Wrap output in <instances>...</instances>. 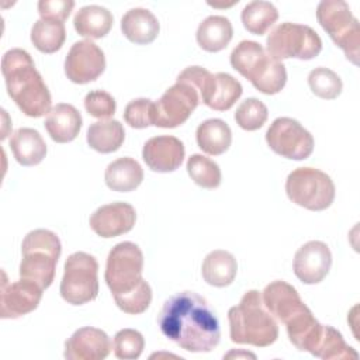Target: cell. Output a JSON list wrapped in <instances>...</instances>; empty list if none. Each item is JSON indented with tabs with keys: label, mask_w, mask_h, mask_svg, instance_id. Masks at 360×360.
I'll use <instances>...</instances> for the list:
<instances>
[{
	"label": "cell",
	"mask_w": 360,
	"mask_h": 360,
	"mask_svg": "<svg viewBox=\"0 0 360 360\" xmlns=\"http://www.w3.org/2000/svg\"><path fill=\"white\" fill-rule=\"evenodd\" d=\"M240 20L245 30L250 34L263 35L278 20V11L273 3L256 0L243 7Z\"/></svg>",
	"instance_id": "obj_30"
},
{
	"label": "cell",
	"mask_w": 360,
	"mask_h": 360,
	"mask_svg": "<svg viewBox=\"0 0 360 360\" xmlns=\"http://www.w3.org/2000/svg\"><path fill=\"white\" fill-rule=\"evenodd\" d=\"M308 86L311 91L323 100L336 98L343 89L339 75L328 68H315L308 75Z\"/></svg>",
	"instance_id": "obj_34"
},
{
	"label": "cell",
	"mask_w": 360,
	"mask_h": 360,
	"mask_svg": "<svg viewBox=\"0 0 360 360\" xmlns=\"http://www.w3.org/2000/svg\"><path fill=\"white\" fill-rule=\"evenodd\" d=\"M75 7L72 0H39L38 13L42 20L63 22Z\"/></svg>",
	"instance_id": "obj_40"
},
{
	"label": "cell",
	"mask_w": 360,
	"mask_h": 360,
	"mask_svg": "<svg viewBox=\"0 0 360 360\" xmlns=\"http://www.w3.org/2000/svg\"><path fill=\"white\" fill-rule=\"evenodd\" d=\"M62 245L58 235L49 229H34L28 232L21 245L22 259L20 277L35 281L44 290L53 278Z\"/></svg>",
	"instance_id": "obj_5"
},
{
	"label": "cell",
	"mask_w": 360,
	"mask_h": 360,
	"mask_svg": "<svg viewBox=\"0 0 360 360\" xmlns=\"http://www.w3.org/2000/svg\"><path fill=\"white\" fill-rule=\"evenodd\" d=\"M316 20L346 59L359 65L360 24L343 0H322L316 7Z\"/></svg>",
	"instance_id": "obj_6"
},
{
	"label": "cell",
	"mask_w": 360,
	"mask_h": 360,
	"mask_svg": "<svg viewBox=\"0 0 360 360\" xmlns=\"http://www.w3.org/2000/svg\"><path fill=\"white\" fill-rule=\"evenodd\" d=\"M10 148L15 160L22 166L39 165L46 155V143L34 128H18L10 138Z\"/></svg>",
	"instance_id": "obj_23"
},
{
	"label": "cell",
	"mask_w": 360,
	"mask_h": 360,
	"mask_svg": "<svg viewBox=\"0 0 360 360\" xmlns=\"http://www.w3.org/2000/svg\"><path fill=\"white\" fill-rule=\"evenodd\" d=\"M162 333L191 353H208L221 339L219 321L207 300L195 291H180L167 298L158 316Z\"/></svg>",
	"instance_id": "obj_1"
},
{
	"label": "cell",
	"mask_w": 360,
	"mask_h": 360,
	"mask_svg": "<svg viewBox=\"0 0 360 360\" xmlns=\"http://www.w3.org/2000/svg\"><path fill=\"white\" fill-rule=\"evenodd\" d=\"M200 103L195 87L184 82H176L158 101H153L152 125L176 128L184 124Z\"/></svg>",
	"instance_id": "obj_12"
},
{
	"label": "cell",
	"mask_w": 360,
	"mask_h": 360,
	"mask_svg": "<svg viewBox=\"0 0 360 360\" xmlns=\"http://www.w3.org/2000/svg\"><path fill=\"white\" fill-rule=\"evenodd\" d=\"M238 273V263L228 250L217 249L210 252L201 266V274L207 284L214 287H226L232 284Z\"/></svg>",
	"instance_id": "obj_25"
},
{
	"label": "cell",
	"mask_w": 360,
	"mask_h": 360,
	"mask_svg": "<svg viewBox=\"0 0 360 360\" xmlns=\"http://www.w3.org/2000/svg\"><path fill=\"white\" fill-rule=\"evenodd\" d=\"M114 17L105 7L90 4L76 11L73 18V27L82 37L98 39L105 37L112 28Z\"/></svg>",
	"instance_id": "obj_28"
},
{
	"label": "cell",
	"mask_w": 360,
	"mask_h": 360,
	"mask_svg": "<svg viewBox=\"0 0 360 360\" xmlns=\"http://www.w3.org/2000/svg\"><path fill=\"white\" fill-rule=\"evenodd\" d=\"M266 51L280 62L290 58L311 60L321 53L322 39L309 25L285 21L270 31Z\"/></svg>",
	"instance_id": "obj_8"
},
{
	"label": "cell",
	"mask_w": 360,
	"mask_h": 360,
	"mask_svg": "<svg viewBox=\"0 0 360 360\" xmlns=\"http://www.w3.org/2000/svg\"><path fill=\"white\" fill-rule=\"evenodd\" d=\"M287 197L309 211H323L335 200L336 188L332 179L315 167H297L285 180Z\"/></svg>",
	"instance_id": "obj_9"
},
{
	"label": "cell",
	"mask_w": 360,
	"mask_h": 360,
	"mask_svg": "<svg viewBox=\"0 0 360 360\" xmlns=\"http://www.w3.org/2000/svg\"><path fill=\"white\" fill-rule=\"evenodd\" d=\"M143 180V169L141 165L128 156L118 158L111 162L104 173V181L112 191L128 193L139 187Z\"/></svg>",
	"instance_id": "obj_24"
},
{
	"label": "cell",
	"mask_w": 360,
	"mask_h": 360,
	"mask_svg": "<svg viewBox=\"0 0 360 360\" xmlns=\"http://www.w3.org/2000/svg\"><path fill=\"white\" fill-rule=\"evenodd\" d=\"M312 356L323 360L332 359H359V353L349 346L342 333L330 325H323L322 335L315 346Z\"/></svg>",
	"instance_id": "obj_32"
},
{
	"label": "cell",
	"mask_w": 360,
	"mask_h": 360,
	"mask_svg": "<svg viewBox=\"0 0 360 360\" xmlns=\"http://www.w3.org/2000/svg\"><path fill=\"white\" fill-rule=\"evenodd\" d=\"M125 139V131L120 121L104 120L93 122L86 135V141L91 149L100 153H111L118 150Z\"/></svg>",
	"instance_id": "obj_29"
},
{
	"label": "cell",
	"mask_w": 360,
	"mask_h": 360,
	"mask_svg": "<svg viewBox=\"0 0 360 360\" xmlns=\"http://www.w3.org/2000/svg\"><path fill=\"white\" fill-rule=\"evenodd\" d=\"M1 75L8 96L27 117L38 118L49 112L51 93L27 51H7L1 58Z\"/></svg>",
	"instance_id": "obj_2"
},
{
	"label": "cell",
	"mask_w": 360,
	"mask_h": 360,
	"mask_svg": "<svg viewBox=\"0 0 360 360\" xmlns=\"http://www.w3.org/2000/svg\"><path fill=\"white\" fill-rule=\"evenodd\" d=\"M177 80L197 89L200 100L215 111L229 110L242 96V84L229 73L212 75L201 66H188L177 76Z\"/></svg>",
	"instance_id": "obj_7"
},
{
	"label": "cell",
	"mask_w": 360,
	"mask_h": 360,
	"mask_svg": "<svg viewBox=\"0 0 360 360\" xmlns=\"http://www.w3.org/2000/svg\"><path fill=\"white\" fill-rule=\"evenodd\" d=\"M229 338L238 345L267 347L278 338V325L264 308L257 290L246 291L239 304L228 311Z\"/></svg>",
	"instance_id": "obj_3"
},
{
	"label": "cell",
	"mask_w": 360,
	"mask_h": 360,
	"mask_svg": "<svg viewBox=\"0 0 360 360\" xmlns=\"http://www.w3.org/2000/svg\"><path fill=\"white\" fill-rule=\"evenodd\" d=\"M332 266V253L322 240H309L304 243L294 255L292 270L304 284H318L329 273Z\"/></svg>",
	"instance_id": "obj_16"
},
{
	"label": "cell",
	"mask_w": 360,
	"mask_h": 360,
	"mask_svg": "<svg viewBox=\"0 0 360 360\" xmlns=\"http://www.w3.org/2000/svg\"><path fill=\"white\" fill-rule=\"evenodd\" d=\"M186 149L183 142L172 135H160L148 139L142 149L146 166L158 173L174 172L183 163Z\"/></svg>",
	"instance_id": "obj_18"
},
{
	"label": "cell",
	"mask_w": 360,
	"mask_h": 360,
	"mask_svg": "<svg viewBox=\"0 0 360 360\" xmlns=\"http://www.w3.org/2000/svg\"><path fill=\"white\" fill-rule=\"evenodd\" d=\"M62 298L72 305H83L98 295V263L86 252L68 256L59 287Z\"/></svg>",
	"instance_id": "obj_11"
},
{
	"label": "cell",
	"mask_w": 360,
	"mask_h": 360,
	"mask_svg": "<svg viewBox=\"0 0 360 360\" xmlns=\"http://www.w3.org/2000/svg\"><path fill=\"white\" fill-rule=\"evenodd\" d=\"M266 142L274 153L291 160H304L314 150L311 132L290 117H278L270 124Z\"/></svg>",
	"instance_id": "obj_13"
},
{
	"label": "cell",
	"mask_w": 360,
	"mask_h": 360,
	"mask_svg": "<svg viewBox=\"0 0 360 360\" xmlns=\"http://www.w3.org/2000/svg\"><path fill=\"white\" fill-rule=\"evenodd\" d=\"M229 62L263 94H277L287 83L284 63L270 56L256 41H240L231 52Z\"/></svg>",
	"instance_id": "obj_4"
},
{
	"label": "cell",
	"mask_w": 360,
	"mask_h": 360,
	"mask_svg": "<svg viewBox=\"0 0 360 360\" xmlns=\"http://www.w3.org/2000/svg\"><path fill=\"white\" fill-rule=\"evenodd\" d=\"M240 354H243V356H249V357H253V359L256 357L253 353H239V354H238V353H235V352H229V353H228L226 356H224V357H232V356H236V357H238V356H240Z\"/></svg>",
	"instance_id": "obj_41"
},
{
	"label": "cell",
	"mask_w": 360,
	"mask_h": 360,
	"mask_svg": "<svg viewBox=\"0 0 360 360\" xmlns=\"http://www.w3.org/2000/svg\"><path fill=\"white\" fill-rule=\"evenodd\" d=\"M236 124L245 131H256L264 125L269 117V110L263 101L249 97L239 104L235 111Z\"/></svg>",
	"instance_id": "obj_35"
},
{
	"label": "cell",
	"mask_w": 360,
	"mask_h": 360,
	"mask_svg": "<svg viewBox=\"0 0 360 360\" xmlns=\"http://www.w3.org/2000/svg\"><path fill=\"white\" fill-rule=\"evenodd\" d=\"M105 70L103 49L90 39L75 42L65 58V75L76 84L96 80Z\"/></svg>",
	"instance_id": "obj_14"
},
{
	"label": "cell",
	"mask_w": 360,
	"mask_h": 360,
	"mask_svg": "<svg viewBox=\"0 0 360 360\" xmlns=\"http://www.w3.org/2000/svg\"><path fill=\"white\" fill-rule=\"evenodd\" d=\"M195 139L202 152L218 156L229 149L232 143V131L224 120L210 118L197 127Z\"/></svg>",
	"instance_id": "obj_27"
},
{
	"label": "cell",
	"mask_w": 360,
	"mask_h": 360,
	"mask_svg": "<svg viewBox=\"0 0 360 360\" xmlns=\"http://www.w3.org/2000/svg\"><path fill=\"white\" fill-rule=\"evenodd\" d=\"M186 169L191 180L202 188L212 190L221 184L222 174L218 163L204 155H200V153L191 155L187 159Z\"/></svg>",
	"instance_id": "obj_33"
},
{
	"label": "cell",
	"mask_w": 360,
	"mask_h": 360,
	"mask_svg": "<svg viewBox=\"0 0 360 360\" xmlns=\"http://www.w3.org/2000/svg\"><path fill=\"white\" fill-rule=\"evenodd\" d=\"M111 352L108 335L94 326H83L65 342V359L68 360H103Z\"/></svg>",
	"instance_id": "obj_19"
},
{
	"label": "cell",
	"mask_w": 360,
	"mask_h": 360,
	"mask_svg": "<svg viewBox=\"0 0 360 360\" xmlns=\"http://www.w3.org/2000/svg\"><path fill=\"white\" fill-rule=\"evenodd\" d=\"M44 125L52 141L58 143H68L79 135L82 128V115L75 105L59 103L49 110Z\"/></svg>",
	"instance_id": "obj_21"
},
{
	"label": "cell",
	"mask_w": 360,
	"mask_h": 360,
	"mask_svg": "<svg viewBox=\"0 0 360 360\" xmlns=\"http://www.w3.org/2000/svg\"><path fill=\"white\" fill-rule=\"evenodd\" d=\"M42 291V287L27 278H20L18 281L8 284L7 276L3 271L0 290V316L3 319H14L32 312L41 302Z\"/></svg>",
	"instance_id": "obj_15"
},
{
	"label": "cell",
	"mask_w": 360,
	"mask_h": 360,
	"mask_svg": "<svg viewBox=\"0 0 360 360\" xmlns=\"http://www.w3.org/2000/svg\"><path fill=\"white\" fill-rule=\"evenodd\" d=\"M233 35L229 18L224 15H210L204 18L195 32L197 44L207 52H219L228 46Z\"/></svg>",
	"instance_id": "obj_26"
},
{
	"label": "cell",
	"mask_w": 360,
	"mask_h": 360,
	"mask_svg": "<svg viewBox=\"0 0 360 360\" xmlns=\"http://www.w3.org/2000/svg\"><path fill=\"white\" fill-rule=\"evenodd\" d=\"M262 301L270 315L283 323L305 307L298 291L283 280L267 284L262 291Z\"/></svg>",
	"instance_id": "obj_20"
},
{
	"label": "cell",
	"mask_w": 360,
	"mask_h": 360,
	"mask_svg": "<svg viewBox=\"0 0 360 360\" xmlns=\"http://www.w3.org/2000/svg\"><path fill=\"white\" fill-rule=\"evenodd\" d=\"M84 108L91 117L103 120L114 115L117 104L110 93L104 90H93L84 97Z\"/></svg>",
	"instance_id": "obj_39"
},
{
	"label": "cell",
	"mask_w": 360,
	"mask_h": 360,
	"mask_svg": "<svg viewBox=\"0 0 360 360\" xmlns=\"http://www.w3.org/2000/svg\"><path fill=\"white\" fill-rule=\"evenodd\" d=\"M145 347V339L141 332L125 328L115 333L112 340V349L117 359L134 360L138 359Z\"/></svg>",
	"instance_id": "obj_36"
},
{
	"label": "cell",
	"mask_w": 360,
	"mask_h": 360,
	"mask_svg": "<svg viewBox=\"0 0 360 360\" xmlns=\"http://www.w3.org/2000/svg\"><path fill=\"white\" fill-rule=\"evenodd\" d=\"M136 221L135 208L124 201L98 207L90 217V228L101 238H115L129 232Z\"/></svg>",
	"instance_id": "obj_17"
},
{
	"label": "cell",
	"mask_w": 360,
	"mask_h": 360,
	"mask_svg": "<svg viewBox=\"0 0 360 360\" xmlns=\"http://www.w3.org/2000/svg\"><path fill=\"white\" fill-rule=\"evenodd\" d=\"M159 30L160 24L158 18L148 8H131L121 18V31L124 37L138 45L153 42L159 35Z\"/></svg>",
	"instance_id": "obj_22"
},
{
	"label": "cell",
	"mask_w": 360,
	"mask_h": 360,
	"mask_svg": "<svg viewBox=\"0 0 360 360\" xmlns=\"http://www.w3.org/2000/svg\"><path fill=\"white\" fill-rule=\"evenodd\" d=\"M66 39L65 24L59 21L38 20L31 28V42L42 53H55Z\"/></svg>",
	"instance_id": "obj_31"
},
{
	"label": "cell",
	"mask_w": 360,
	"mask_h": 360,
	"mask_svg": "<svg viewBox=\"0 0 360 360\" xmlns=\"http://www.w3.org/2000/svg\"><path fill=\"white\" fill-rule=\"evenodd\" d=\"M117 307L129 315H138L145 312L152 301V288L149 283L145 280L139 287L132 290L131 292L114 298Z\"/></svg>",
	"instance_id": "obj_37"
},
{
	"label": "cell",
	"mask_w": 360,
	"mask_h": 360,
	"mask_svg": "<svg viewBox=\"0 0 360 360\" xmlns=\"http://www.w3.org/2000/svg\"><path fill=\"white\" fill-rule=\"evenodd\" d=\"M152 110L153 101L149 98H134L124 110L125 122L136 129L148 128L152 125Z\"/></svg>",
	"instance_id": "obj_38"
},
{
	"label": "cell",
	"mask_w": 360,
	"mask_h": 360,
	"mask_svg": "<svg viewBox=\"0 0 360 360\" xmlns=\"http://www.w3.org/2000/svg\"><path fill=\"white\" fill-rule=\"evenodd\" d=\"M143 271V253L134 242L117 243L107 256L104 280L114 298L122 297L136 287L145 278Z\"/></svg>",
	"instance_id": "obj_10"
}]
</instances>
